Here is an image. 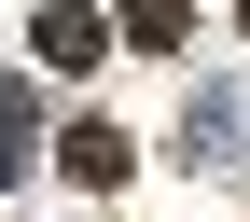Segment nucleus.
<instances>
[{
  "instance_id": "1",
  "label": "nucleus",
  "mask_w": 250,
  "mask_h": 222,
  "mask_svg": "<svg viewBox=\"0 0 250 222\" xmlns=\"http://www.w3.org/2000/svg\"><path fill=\"white\" fill-rule=\"evenodd\" d=\"M28 56H42V70H98V56H111V28L83 14V0H42V28H28Z\"/></svg>"
},
{
  "instance_id": "2",
  "label": "nucleus",
  "mask_w": 250,
  "mask_h": 222,
  "mask_svg": "<svg viewBox=\"0 0 250 222\" xmlns=\"http://www.w3.org/2000/svg\"><path fill=\"white\" fill-rule=\"evenodd\" d=\"M56 167H70L83 195H111V181L139 167V139H125V125H70V153H56Z\"/></svg>"
},
{
  "instance_id": "3",
  "label": "nucleus",
  "mask_w": 250,
  "mask_h": 222,
  "mask_svg": "<svg viewBox=\"0 0 250 222\" xmlns=\"http://www.w3.org/2000/svg\"><path fill=\"white\" fill-rule=\"evenodd\" d=\"M125 42H139V56H181L195 14H181V0H125Z\"/></svg>"
},
{
  "instance_id": "4",
  "label": "nucleus",
  "mask_w": 250,
  "mask_h": 222,
  "mask_svg": "<svg viewBox=\"0 0 250 222\" xmlns=\"http://www.w3.org/2000/svg\"><path fill=\"white\" fill-rule=\"evenodd\" d=\"M0 167H42V98H28V83L0 98Z\"/></svg>"
},
{
  "instance_id": "5",
  "label": "nucleus",
  "mask_w": 250,
  "mask_h": 222,
  "mask_svg": "<svg viewBox=\"0 0 250 222\" xmlns=\"http://www.w3.org/2000/svg\"><path fill=\"white\" fill-rule=\"evenodd\" d=\"M236 28H250V0H236Z\"/></svg>"
}]
</instances>
